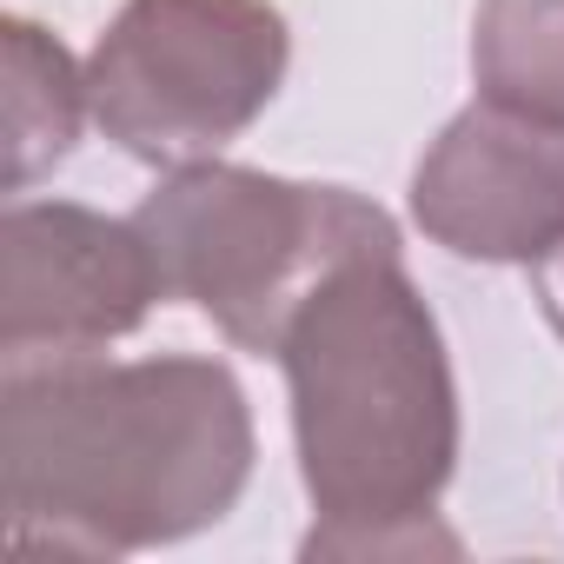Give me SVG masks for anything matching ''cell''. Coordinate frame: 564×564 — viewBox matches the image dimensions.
Returning <instances> with one entry per match:
<instances>
[{"instance_id":"8","label":"cell","mask_w":564,"mask_h":564,"mask_svg":"<svg viewBox=\"0 0 564 564\" xmlns=\"http://www.w3.org/2000/svg\"><path fill=\"white\" fill-rule=\"evenodd\" d=\"M471 80L478 100L564 127V0H478Z\"/></svg>"},{"instance_id":"4","label":"cell","mask_w":564,"mask_h":564,"mask_svg":"<svg viewBox=\"0 0 564 564\" xmlns=\"http://www.w3.org/2000/svg\"><path fill=\"white\" fill-rule=\"evenodd\" d=\"M293 61L272 0H127L87 54L100 133L147 166L219 160L279 94Z\"/></svg>"},{"instance_id":"6","label":"cell","mask_w":564,"mask_h":564,"mask_svg":"<svg viewBox=\"0 0 564 564\" xmlns=\"http://www.w3.org/2000/svg\"><path fill=\"white\" fill-rule=\"evenodd\" d=\"M412 226L478 265L551 259L564 246V127L465 107L412 166Z\"/></svg>"},{"instance_id":"9","label":"cell","mask_w":564,"mask_h":564,"mask_svg":"<svg viewBox=\"0 0 564 564\" xmlns=\"http://www.w3.org/2000/svg\"><path fill=\"white\" fill-rule=\"evenodd\" d=\"M531 293H538V313H544V326L564 339V246H557L551 259H538V265H531Z\"/></svg>"},{"instance_id":"1","label":"cell","mask_w":564,"mask_h":564,"mask_svg":"<svg viewBox=\"0 0 564 564\" xmlns=\"http://www.w3.org/2000/svg\"><path fill=\"white\" fill-rule=\"evenodd\" d=\"M252 452L246 386L219 359L0 366V485L21 551L120 557L180 544L239 505Z\"/></svg>"},{"instance_id":"3","label":"cell","mask_w":564,"mask_h":564,"mask_svg":"<svg viewBox=\"0 0 564 564\" xmlns=\"http://www.w3.org/2000/svg\"><path fill=\"white\" fill-rule=\"evenodd\" d=\"M166 300L206 313L239 352H279L286 319L346 259L405 252L386 206L352 186L286 180L232 160L173 166L133 213Z\"/></svg>"},{"instance_id":"7","label":"cell","mask_w":564,"mask_h":564,"mask_svg":"<svg viewBox=\"0 0 564 564\" xmlns=\"http://www.w3.org/2000/svg\"><path fill=\"white\" fill-rule=\"evenodd\" d=\"M0 54H8V186L28 193L74 153L94 100H87V67H74V54L28 14L0 21Z\"/></svg>"},{"instance_id":"2","label":"cell","mask_w":564,"mask_h":564,"mask_svg":"<svg viewBox=\"0 0 564 564\" xmlns=\"http://www.w3.org/2000/svg\"><path fill=\"white\" fill-rule=\"evenodd\" d=\"M300 478L319 511L306 557L458 551L432 524L458 465V386L405 252L333 265L279 333Z\"/></svg>"},{"instance_id":"5","label":"cell","mask_w":564,"mask_h":564,"mask_svg":"<svg viewBox=\"0 0 564 564\" xmlns=\"http://www.w3.org/2000/svg\"><path fill=\"white\" fill-rule=\"evenodd\" d=\"M166 300L133 219L74 199H14L0 219V366L87 359Z\"/></svg>"}]
</instances>
